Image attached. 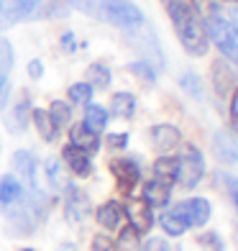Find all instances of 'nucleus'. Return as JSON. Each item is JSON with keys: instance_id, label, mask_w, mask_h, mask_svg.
Returning <instances> with one entry per match:
<instances>
[{"instance_id": "obj_1", "label": "nucleus", "mask_w": 238, "mask_h": 251, "mask_svg": "<svg viewBox=\"0 0 238 251\" xmlns=\"http://www.w3.org/2000/svg\"><path fill=\"white\" fill-rule=\"evenodd\" d=\"M162 3L167 8V16L172 18V26H174L177 39L185 47V51L192 56H202L208 51V33H205V26H202L200 16L185 0H162Z\"/></svg>"}, {"instance_id": "obj_11", "label": "nucleus", "mask_w": 238, "mask_h": 251, "mask_svg": "<svg viewBox=\"0 0 238 251\" xmlns=\"http://www.w3.org/2000/svg\"><path fill=\"white\" fill-rule=\"evenodd\" d=\"M149 139H151L156 151L169 154L172 149H177V146H179L182 133H179V128H174V126H169V123H156V126H151V128H149Z\"/></svg>"}, {"instance_id": "obj_14", "label": "nucleus", "mask_w": 238, "mask_h": 251, "mask_svg": "<svg viewBox=\"0 0 238 251\" xmlns=\"http://www.w3.org/2000/svg\"><path fill=\"white\" fill-rule=\"evenodd\" d=\"M169 195H172V185L164 179H151V182H146L143 185V202L146 205H151V208H164V205L169 202Z\"/></svg>"}, {"instance_id": "obj_46", "label": "nucleus", "mask_w": 238, "mask_h": 251, "mask_svg": "<svg viewBox=\"0 0 238 251\" xmlns=\"http://www.w3.org/2000/svg\"><path fill=\"white\" fill-rule=\"evenodd\" d=\"M233 3H238V0H233Z\"/></svg>"}, {"instance_id": "obj_29", "label": "nucleus", "mask_w": 238, "mask_h": 251, "mask_svg": "<svg viewBox=\"0 0 238 251\" xmlns=\"http://www.w3.org/2000/svg\"><path fill=\"white\" fill-rule=\"evenodd\" d=\"M190 5L200 16V21H205V18H210L215 13H223L220 5H218V0H190Z\"/></svg>"}, {"instance_id": "obj_38", "label": "nucleus", "mask_w": 238, "mask_h": 251, "mask_svg": "<svg viewBox=\"0 0 238 251\" xmlns=\"http://www.w3.org/2000/svg\"><path fill=\"white\" fill-rule=\"evenodd\" d=\"M93 251H113V241L105 233H97L93 238Z\"/></svg>"}, {"instance_id": "obj_25", "label": "nucleus", "mask_w": 238, "mask_h": 251, "mask_svg": "<svg viewBox=\"0 0 238 251\" xmlns=\"http://www.w3.org/2000/svg\"><path fill=\"white\" fill-rule=\"evenodd\" d=\"M126 72H128V75H133L141 85H154V82H156V70H154V67H151L149 62H143V59L131 62V64L126 67Z\"/></svg>"}, {"instance_id": "obj_45", "label": "nucleus", "mask_w": 238, "mask_h": 251, "mask_svg": "<svg viewBox=\"0 0 238 251\" xmlns=\"http://www.w3.org/2000/svg\"><path fill=\"white\" fill-rule=\"evenodd\" d=\"M24 251H33V249H24Z\"/></svg>"}, {"instance_id": "obj_36", "label": "nucleus", "mask_w": 238, "mask_h": 251, "mask_svg": "<svg viewBox=\"0 0 238 251\" xmlns=\"http://www.w3.org/2000/svg\"><path fill=\"white\" fill-rule=\"evenodd\" d=\"M223 185H225V190H228V195H231V202L236 205V210H238V177L223 175Z\"/></svg>"}, {"instance_id": "obj_40", "label": "nucleus", "mask_w": 238, "mask_h": 251, "mask_svg": "<svg viewBox=\"0 0 238 251\" xmlns=\"http://www.w3.org/2000/svg\"><path fill=\"white\" fill-rule=\"evenodd\" d=\"M231 123H233V128H238V90L231 98Z\"/></svg>"}, {"instance_id": "obj_4", "label": "nucleus", "mask_w": 238, "mask_h": 251, "mask_svg": "<svg viewBox=\"0 0 238 251\" xmlns=\"http://www.w3.org/2000/svg\"><path fill=\"white\" fill-rule=\"evenodd\" d=\"M202 175H205V162L197 146H185V151L177 156V177L174 182L185 190H192L200 185Z\"/></svg>"}, {"instance_id": "obj_23", "label": "nucleus", "mask_w": 238, "mask_h": 251, "mask_svg": "<svg viewBox=\"0 0 238 251\" xmlns=\"http://www.w3.org/2000/svg\"><path fill=\"white\" fill-rule=\"evenodd\" d=\"M110 110L116 113L118 118H131L136 113V98L131 93H116L110 98Z\"/></svg>"}, {"instance_id": "obj_30", "label": "nucleus", "mask_w": 238, "mask_h": 251, "mask_svg": "<svg viewBox=\"0 0 238 251\" xmlns=\"http://www.w3.org/2000/svg\"><path fill=\"white\" fill-rule=\"evenodd\" d=\"M162 228H164V233H167V236H182V233L187 231V226L179 221L172 210L162 215Z\"/></svg>"}, {"instance_id": "obj_15", "label": "nucleus", "mask_w": 238, "mask_h": 251, "mask_svg": "<svg viewBox=\"0 0 238 251\" xmlns=\"http://www.w3.org/2000/svg\"><path fill=\"white\" fill-rule=\"evenodd\" d=\"M13 167H16V172L24 177L33 190H39V182H41V179H39V162L33 159L31 151H16Z\"/></svg>"}, {"instance_id": "obj_6", "label": "nucleus", "mask_w": 238, "mask_h": 251, "mask_svg": "<svg viewBox=\"0 0 238 251\" xmlns=\"http://www.w3.org/2000/svg\"><path fill=\"white\" fill-rule=\"evenodd\" d=\"M47 5V0H0V16L3 26H13L21 21L36 18V10Z\"/></svg>"}, {"instance_id": "obj_35", "label": "nucleus", "mask_w": 238, "mask_h": 251, "mask_svg": "<svg viewBox=\"0 0 238 251\" xmlns=\"http://www.w3.org/2000/svg\"><path fill=\"white\" fill-rule=\"evenodd\" d=\"M197 241L202 244V249H208V251H223V241H220L218 233H202Z\"/></svg>"}, {"instance_id": "obj_43", "label": "nucleus", "mask_w": 238, "mask_h": 251, "mask_svg": "<svg viewBox=\"0 0 238 251\" xmlns=\"http://www.w3.org/2000/svg\"><path fill=\"white\" fill-rule=\"evenodd\" d=\"M233 238H236V246H238V226H236V233H233Z\"/></svg>"}, {"instance_id": "obj_26", "label": "nucleus", "mask_w": 238, "mask_h": 251, "mask_svg": "<svg viewBox=\"0 0 238 251\" xmlns=\"http://www.w3.org/2000/svg\"><path fill=\"white\" fill-rule=\"evenodd\" d=\"M44 182H47L49 187H54V190H62L67 185L64 172H62V164L56 162V159H49V162L44 164Z\"/></svg>"}, {"instance_id": "obj_16", "label": "nucleus", "mask_w": 238, "mask_h": 251, "mask_svg": "<svg viewBox=\"0 0 238 251\" xmlns=\"http://www.w3.org/2000/svg\"><path fill=\"white\" fill-rule=\"evenodd\" d=\"M213 151L218 156V162H223V164H236L238 162V144H236L233 136L225 133V131L213 136Z\"/></svg>"}, {"instance_id": "obj_19", "label": "nucleus", "mask_w": 238, "mask_h": 251, "mask_svg": "<svg viewBox=\"0 0 238 251\" xmlns=\"http://www.w3.org/2000/svg\"><path fill=\"white\" fill-rule=\"evenodd\" d=\"M31 118H33V126H36V131H39V136L44 141H54L56 139V126H54V121H51V116H49V110H41V108H33L31 110Z\"/></svg>"}, {"instance_id": "obj_10", "label": "nucleus", "mask_w": 238, "mask_h": 251, "mask_svg": "<svg viewBox=\"0 0 238 251\" xmlns=\"http://www.w3.org/2000/svg\"><path fill=\"white\" fill-rule=\"evenodd\" d=\"M123 213L128 215V226L136 233H149L154 226V215H151V205H146L143 200H128Z\"/></svg>"}, {"instance_id": "obj_7", "label": "nucleus", "mask_w": 238, "mask_h": 251, "mask_svg": "<svg viewBox=\"0 0 238 251\" xmlns=\"http://www.w3.org/2000/svg\"><path fill=\"white\" fill-rule=\"evenodd\" d=\"M172 213L187 228H197V226H205L210 221V202L205 198H190V200L177 202L172 208Z\"/></svg>"}, {"instance_id": "obj_39", "label": "nucleus", "mask_w": 238, "mask_h": 251, "mask_svg": "<svg viewBox=\"0 0 238 251\" xmlns=\"http://www.w3.org/2000/svg\"><path fill=\"white\" fill-rule=\"evenodd\" d=\"M41 75H44V64H41L39 59H31V62H28V77H31V79H39Z\"/></svg>"}, {"instance_id": "obj_13", "label": "nucleus", "mask_w": 238, "mask_h": 251, "mask_svg": "<svg viewBox=\"0 0 238 251\" xmlns=\"http://www.w3.org/2000/svg\"><path fill=\"white\" fill-rule=\"evenodd\" d=\"M70 144L93 156L100 149V133L90 131L85 123H77V126H72V131H70Z\"/></svg>"}, {"instance_id": "obj_32", "label": "nucleus", "mask_w": 238, "mask_h": 251, "mask_svg": "<svg viewBox=\"0 0 238 251\" xmlns=\"http://www.w3.org/2000/svg\"><path fill=\"white\" fill-rule=\"evenodd\" d=\"M118 251H139V233L133 228H123L118 236Z\"/></svg>"}, {"instance_id": "obj_2", "label": "nucleus", "mask_w": 238, "mask_h": 251, "mask_svg": "<svg viewBox=\"0 0 238 251\" xmlns=\"http://www.w3.org/2000/svg\"><path fill=\"white\" fill-rule=\"evenodd\" d=\"M202 26H205L208 39H213V44L218 47V51L228 62L238 64V28L228 18H223V13H215V16L205 18Z\"/></svg>"}, {"instance_id": "obj_3", "label": "nucleus", "mask_w": 238, "mask_h": 251, "mask_svg": "<svg viewBox=\"0 0 238 251\" xmlns=\"http://www.w3.org/2000/svg\"><path fill=\"white\" fill-rule=\"evenodd\" d=\"M100 18H105L108 24L126 28V31L146 24L143 10L136 3H131V0H100Z\"/></svg>"}, {"instance_id": "obj_8", "label": "nucleus", "mask_w": 238, "mask_h": 251, "mask_svg": "<svg viewBox=\"0 0 238 251\" xmlns=\"http://www.w3.org/2000/svg\"><path fill=\"white\" fill-rule=\"evenodd\" d=\"M110 172H113V177H116L118 190L123 192V195H131L133 187L139 185V177H141L139 164H136L133 159H128V156L113 159V162H110Z\"/></svg>"}, {"instance_id": "obj_33", "label": "nucleus", "mask_w": 238, "mask_h": 251, "mask_svg": "<svg viewBox=\"0 0 238 251\" xmlns=\"http://www.w3.org/2000/svg\"><path fill=\"white\" fill-rule=\"evenodd\" d=\"M26 123H28V98L21 100L18 105H16V110H13V128L16 131H24Z\"/></svg>"}, {"instance_id": "obj_37", "label": "nucleus", "mask_w": 238, "mask_h": 251, "mask_svg": "<svg viewBox=\"0 0 238 251\" xmlns=\"http://www.w3.org/2000/svg\"><path fill=\"white\" fill-rule=\"evenodd\" d=\"M108 146L110 149H123V146H128V133H108Z\"/></svg>"}, {"instance_id": "obj_41", "label": "nucleus", "mask_w": 238, "mask_h": 251, "mask_svg": "<svg viewBox=\"0 0 238 251\" xmlns=\"http://www.w3.org/2000/svg\"><path fill=\"white\" fill-rule=\"evenodd\" d=\"M62 47H64V51H74V36L72 33H64L62 36Z\"/></svg>"}, {"instance_id": "obj_9", "label": "nucleus", "mask_w": 238, "mask_h": 251, "mask_svg": "<svg viewBox=\"0 0 238 251\" xmlns=\"http://www.w3.org/2000/svg\"><path fill=\"white\" fill-rule=\"evenodd\" d=\"M64 215L67 221L79 226L87 215H90V198L85 195L79 187L74 185H67V198H64Z\"/></svg>"}, {"instance_id": "obj_34", "label": "nucleus", "mask_w": 238, "mask_h": 251, "mask_svg": "<svg viewBox=\"0 0 238 251\" xmlns=\"http://www.w3.org/2000/svg\"><path fill=\"white\" fill-rule=\"evenodd\" d=\"M72 8L82 10L85 16H93V18H100V0H67Z\"/></svg>"}, {"instance_id": "obj_12", "label": "nucleus", "mask_w": 238, "mask_h": 251, "mask_svg": "<svg viewBox=\"0 0 238 251\" xmlns=\"http://www.w3.org/2000/svg\"><path fill=\"white\" fill-rule=\"evenodd\" d=\"M62 159H64V164L72 169V175L77 177H90L93 175V162H90V154L82 151V149H77V146H64V151H62Z\"/></svg>"}, {"instance_id": "obj_5", "label": "nucleus", "mask_w": 238, "mask_h": 251, "mask_svg": "<svg viewBox=\"0 0 238 251\" xmlns=\"http://www.w3.org/2000/svg\"><path fill=\"white\" fill-rule=\"evenodd\" d=\"M128 41H131V47L143 56V62H149L154 70H162V67H164L162 47H159L154 31L146 26V24L139 26V28H131V31H128Z\"/></svg>"}, {"instance_id": "obj_18", "label": "nucleus", "mask_w": 238, "mask_h": 251, "mask_svg": "<svg viewBox=\"0 0 238 251\" xmlns=\"http://www.w3.org/2000/svg\"><path fill=\"white\" fill-rule=\"evenodd\" d=\"M95 218H97V223L103 226L105 231H116V228L120 226V218H123V208L118 202H103L97 208Z\"/></svg>"}, {"instance_id": "obj_44", "label": "nucleus", "mask_w": 238, "mask_h": 251, "mask_svg": "<svg viewBox=\"0 0 238 251\" xmlns=\"http://www.w3.org/2000/svg\"><path fill=\"white\" fill-rule=\"evenodd\" d=\"M0 28H3V16H0Z\"/></svg>"}, {"instance_id": "obj_21", "label": "nucleus", "mask_w": 238, "mask_h": 251, "mask_svg": "<svg viewBox=\"0 0 238 251\" xmlns=\"http://www.w3.org/2000/svg\"><path fill=\"white\" fill-rule=\"evenodd\" d=\"M85 82L90 87H97V90H105L110 85V70L105 62H93L87 67V79Z\"/></svg>"}, {"instance_id": "obj_24", "label": "nucleus", "mask_w": 238, "mask_h": 251, "mask_svg": "<svg viewBox=\"0 0 238 251\" xmlns=\"http://www.w3.org/2000/svg\"><path fill=\"white\" fill-rule=\"evenodd\" d=\"M154 175H156V179H164L172 185L174 177H177V156H169V154L159 156L154 162Z\"/></svg>"}, {"instance_id": "obj_22", "label": "nucleus", "mask_w": 238, "mask_h": 251, "mask_svg": "<svg viewBox=\"0 0 238 251\" xmlns=\"http://www.w3.org/2000/svg\"><path fill=\"white\" fill-rule=\"evenodd\" d=\"M21 195H24V187H21V182L13 177V175H5L3 179H0V202L5 205H13Z\"/></svg>"}, {"instance_id": "obj_17", "label": "nucleus", "mask_w": 238, "mask_h": 251, "mask_svg": "<svg viewBox=\"0 0 238 251\" xmlns=\"http://www.w3.org/2000/svg\"><path fill=\"white\" fill-rule=\"evenodd\" d=\"M13 70V47L10 41L0 36V105L5 102V90H8V75Z\"/></svg>"}, {"instance_id": "obj_20", "label": "nucleus", "mask_w": 238, "mask_h": 251, "mask_svg": "<svg viewBox=\"0 0 238 251\" xmlns=\"http://www.w3.org/2000/svg\"><path fill=\"white\" fill-rule=\"evenodd\" d=\"M90 131L95 133H103L105 126H108V110L100 108V105H93V102H87L85 105V121H82Z\"/></svg>"}, {"instance_id": "obj_28", "label": "nucleus", "mask_w": 238, "mask_h": 251, "mask_svg": "<svg viewBox=\"0 0 238 251\" xmlns=\"http://www.w3.org/2000/svg\"><path fill=\"white\" fill-rule=\"evenodd\" d=\"M67 95H70V100L77 102V105H87V102L93 100V87L87 82H74V85H70Z\"/></svg>"}, {"instance_id": "obj_27", "label": "nucleus", "mask_w": 238, "mask_h": 251, "mask_svg": "<svg viewBox=\"0 0 238 251\" xmlns=\"http://www.w3.org/2000/svg\"><path fill=\"white\" fill-rule=\"evenodd\" d=\"M49 116H51V121L56 126V131H59V128H64V126L72 121V108L67 105V102H62V100H54L49 105Z\"/></svg>"}, {"instance_id": "obj_31", "label": "nucleus", "mask_w": 238, "mask_h": 251, "mask_svg": "<svg viewBox=\"0 0 238 251\" xmlns=\"http://www.w3.org/2000/svg\"><path fill=\"white\" fill-rule=\"evenodd\" d=\"M179 85H182L185 93H190L192 98H202V79L195 75V72H187L182 75V79H179Z\"/></svg>"}, {"instance_id": "obj_42", "label": "nucleus", "mask_w": 238, "mask_h": 251, "mask_svg": "<svg viewBox=\"0 0 238 251\" xmlns=\"http://www.w3.org/2000/svg\"><path fill=\"white\" fill-rule=\"evenodd\" d=\"M231 24H233V26L238 28V3H236V5L231 8Z\"/></svg>"}]
</instances>
